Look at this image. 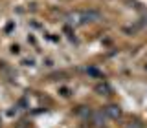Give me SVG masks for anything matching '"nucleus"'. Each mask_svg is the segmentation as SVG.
Segmentation results:
<instances>
[{"label":"nucleus","instance_id":"f257e3e1","mask_svg":"<svg viewBox=\"0 0 147 128\" xmlns=\"http://www.w3.org/2000/svg\"><path fill=\"white\" fill-rule=\"evenodd\" d=\"M66 24L72 26V27H79V26H85V17H83V11H70L66 15Z\"/></svg>","mask_w":147,"mask_h":128},{"label":"nucleus","instance_id":"6e6552de","mask_svg":"<svg viewBox=\"0 0 147 128\" xmlns=\"http://www.w3.org/2000/svg\"><path fill=\"white\" fill-rule=\"evenodd\" d=\"M144 20H145V22H147V13H145V15H144Z\"/></svg>","mask_w":147,"mask_h":128},{"label":"nucleus","instance_id":"423d86ee","mask_svg":"<svg viewBox=\"0 0 147 128\" xmlns=\"http://www.w3.org/2000/svg\"><path fill=\"white\" fill-rule=\"evenodd\" d=\"M77 115H81L83 119H90L92 110H90L88 106H79V108H77Z\"/></svg>","mask_w":147,"mask_h":128},{"label":"nucleus","instance_id":"7ed1b4c3","mask_svg":"<svg viewBox=\"0 0 147 128\" xmlns=\"http://www.w3.org/2000/svg\"><path fill=\"white\" fill-rule=\"evenodd\" d=\"M103 112H105V115H107V119H114V121H118V119L121 117V108H119L118 104H107Z\"/></svg>","mask_w":147,"mask_h":128},{"label":"nucleus","instance_id":"0eeeda50","mask_svg":"<svg viewBox=\"0 0 147 128\" xmlns=\"http://www.w3.org/2000/svg\"><path fill=\"white\" fill-rule=\"evenodd\" d=\"M123 128H144V123L138 121V119H132V121L125 123V126H123Z\"/></svg>","mask_w":147,"mask_h":128},{"label":"nucleus","instance_id":"39448f33","mask_svg":"<svg viewBox=\"0 0 147 128\" xmlns=\"http://www.w3.org/2000/svg\"><path fill=\"white\" fill-rule=\"evenodd\" d=\"M96 93H99V95H109V93H112V88L107 84V82H99V84H96Z\"/></svg>","mask_w":147,"mask_h":128},{"label":"nucleus","instance_id":"20e7f679","mask_svg":"<svg viewBox=\"0 0 147 128\" xmlns=\"http://www.w3.org/2000/svg\"><path fill=\"white\" fill-rule=\"evenodd\" d=\"M83 17H85V24L101 20V13L98 11V9H85V11H83Z\"/></svg>","mask_w":147,"mask_h":128},{"label":"nucleus","instance_id":"f03ea898","mask_svg":"<svg viewBox=\"0 0 147 128\" xmlns=\"http://www.w3.org/2000/svg\"><path fill=\"white\" fill-rule=\"evenodd\" d=\"M90 121L94 123V126L103 128L105 125H107V115H105V112H103V110H96V112H92Z\"/></svg>","mask_w":147,"mask_h":128}]
</instances>
